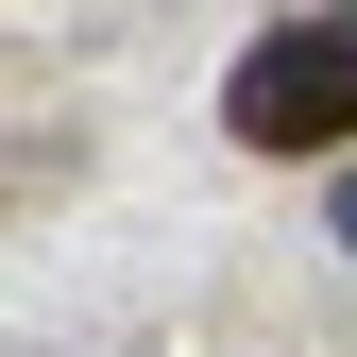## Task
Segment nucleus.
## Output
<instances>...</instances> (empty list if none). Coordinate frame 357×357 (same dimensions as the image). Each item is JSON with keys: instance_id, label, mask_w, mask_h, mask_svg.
<instances>
[{"instance_id": "f03ea898", "label": "nucleus", "mask_w": 357, "mask_h": 357, "mask_svg": "<svg viewBox=\"0 0 357 357\" xmlns=\"http://www.w3.org/2000/svg\"><path fill=\"white\" fill-rule=\"evenodd\" d=\"M324 221H340V255H357V170H340V204H324Z\"/></svg>"}, {"instance_id": "f257e3e1", "label": "nucleus", "mask_w": 357, "mask_h": 357, "mask_svg": "<svg viewBox=\"0 0 357 357\" xmlns=\"http://www.w3.org/2000/svg\"><path fill=\"white\" fill-rule=\"evenodd\" d=\"M221 119L255 153H357V17H273L221 85Z\"/></svg>"}]
</instances>
